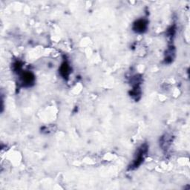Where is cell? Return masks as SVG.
Here are the masks:
<instances>
[{"label": "cell", "mask_w": 190, "mask_h": 190, "mask_svg": "<svg viewBox=\"0 0 190 190\" xmlns=\"http://www.w3.org/2000/svg\"><path fill=\"white\" fill-rule=\"evenodd\" d=\"M146 28V23L143 20H139L134 25V29L138 32H142Z\"/></svg>", "instance_id": "obj_1"}]
</instances>
